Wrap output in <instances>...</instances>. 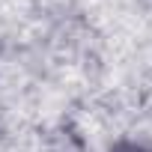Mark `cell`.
Wrapping results in <instances>:
<instances>
[{
  "instance_id": "cell-1",
  "label": "cell",
  "mask_w": 152,
  "mask_h": 152,
  "mask_svg": "<svg viewBox=\"0 0 152 152\" xmlns=\"http://www.w3.org/2000/svg\"><path fill=\"white\" fill-rule=\"evenodd\" d=\"M128 152H140V149H128Z\"/></svg>"
}]
</instances>
